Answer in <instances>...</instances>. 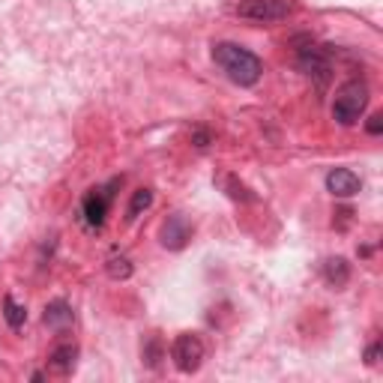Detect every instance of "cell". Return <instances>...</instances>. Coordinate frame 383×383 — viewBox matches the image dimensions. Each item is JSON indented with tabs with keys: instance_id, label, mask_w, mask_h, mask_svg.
Wrapping results in <instances>:
<instances>
[{
	"instance_id": "cell-1",
	"label": "cell",
	"mask_w": 383,
	"mask_h": 383,
	"mask_svg": "<svg viewBox=\"0 0 383 383\" xmlns=\"http://www.w3.org/2000/svg\"><path fill=\"white\" fill-rule=\"evenodd\" d=\"M212 60H216L222 66V72L234 84H239V87H252V84H258L264 75V63L258 54H252L249 48H239L234 42H219V45H212Z\"/></svg>"
},
{
	"instance_id": "cell-2",
	"label": "cell",
	"mask_w": 383,
	"mask_h": 383,
	"mask_svg": "<svg viewBox=\"0 0 383 383\" xmlns=\"http://www.w3.org/2000/svg\"><path fill=\"white\" fill-rule=\"evenodd\" d=\"M368 105V87H365V81L360 78H353L347 84H342L333 99V117L342 123V126H353L360 117H362V111Z\"/></svg>"
},
{
	"instance_id": "cell-3",
	"label": "cell",
	"mask_w": 383,
	"mask_h": 383,
	"mask_svg": "<svg viewBox=\"0 0 383 383\" xmlns=\"http://www.w3.org/2000/svg\"><path fill=\"white\" fill-rule=\"evenodd\" d=\"M293 12L291 0H239L237 4V16L246 21H258V24H269V21H281Z\"/></svg>"
},
{
	"instance_id": "cell-4",
	"label": "cell",
	"mask_w": 383,
	"mask_h": 383,
	"mask_svg": "<svg viewBox=\"0 0 383 383\" xmlns=\"http://www.w3.org/2000/svg\"><path fill=\"white\" fill-rule=\"evenodd\" d=\"M296 66L303 69V72L308 78H315V84H323L330 81L333 75V60H330V51L315 45V42H308V45H303L300 51H296Z\"/></svg>"
},
{
	"instance_id": "cell-5",
	"label": "cell",
	"mask_w": 383,
	"mask_h": 383,
	"mask_svg": "<svg viewBox=\"0 0 383 383\" xmlns=\"http://www.w3.org/2000/svg\"><path fill=\"white\" fill-rule=\"evenodd\" d=\"M171 357H174V365L180 368L183 374H192L204 362V342L198 335H192V333H183V335L174 338Z\"/></svg>"
},
{
	"instance_id": "cell-6",
	"label": "cell",
	"mask_w": 383,
	"mask_h": 383,
	"mask_svg": "<svg viewBox=\"0 0 383 383\" xmlns=\"http://www.w3.org/2000/svg\"><path fill=\"white\" fill-rule=\"evenodd\" d=\"M159 239H162V246H165V249L180 252V249L192 239V225H189V219H186V216H180V212L168 216L165 225H162V231H159Z\"/></svg>"
},
{
	"instance_id": "cell-7",
	"label": "cell",
	"mask_w": 383,
	"mask_h": 383,
	"mask_svg": "<svg viewBox=\"0 0 383 383\" xmlns=\"http://www.w3.org/2000/svg\"><path fill=\"white\" fill-rule=\"evenodd\" d=\"M117 183V180H114ZM114 183L105 189H93L87 198H84V219H87L90 228H102L105 225V216H108V204H111V189H114Z\"/></svg>"
},
{
	"instance_id": "cell-8",
	"label": "cell",
	"mask_w": 383,
	"mask_h": 383,
	"mask_svg": "<svg viewBox=\"0 0 383 383\" xmlns=\"http://www.w3.org/2000/svg\"><path fill=\"white\" fill-rule=\"evenodd\" d=\"M326 189L335 198H353L362 189V180L350 171V168H335V171L326 174Z\"/></svg>"
},
{
	"instance_id": "cell-9",
	"label": "cell",
	"mask_w": 383,
	"mask_h": 383,
	"mask_svg": "<svg viewBox=\"0 0 383 383\" xmlns=\"http://www.w3.org/2000/svg\"><path fill=\"white\" fill-rule=\"evenodd\" d=\"M75 360H78V345H72V342H63V345H58V347L48 353V365L58 374H69V372H72Z\"/></svg>"
},
{
	"instance_id": "cell-10",
	"label": "cell",
	"mask_w": 383,
	"mask_h": 383,
	"mask_svg": "<svg viewBox=\"0 0 383 383\" xmlns=\"http://www.w3.org/2000/svg\"><path fill=\"white\" fill-rule=\"evenodd\" d=\"M42 320H45V326H51V330H66V326H72V320H75L72 306H69L66 300H54V303L45 306Z\"/></svg>"
},
{
	"instance_id": "cell-11",
	"label": "cell",
	"mask_w": 383,
	"mask_h": 383,
	"mask_svg": "<svg viewBox=\"0 0 383 383\" xmlns=\"http://www.w3.org/2000/svg\"><path fill=\"white\" fill-rule=\"evenodd\" d=\"M323 279L330 288H345L350 281V264L345 258H330L323 264Z\"/></svg>"
},
{
	"instance_id": "cell-12",
	"label": "cell",
	"mask_w": 383,
	"mask_h": 383,
	"mask_svg": "<svg viewBox=\"0 0 383 383\" xmlns=\"http://www.w3.org/2000/svg\"><path fill=\"white\" fill-rule=\"evenodd\" d=\"M4 318L12 330H21V326L27 323V308L12 300V296H4Z\"/></svg>"
},
{
	"instance_id": "cell-13",
	"label": "cell",
	"mask_w": 383,
	"mask_h": 383,
	"mask_svg": "<svg viewBox=\"0 0 383 383\" xmlns=\"http://www.w3.org/2000/svg\"><path fill=\"white\" fill-rule=\"evenodd\" d=\"M150 204H153V192H150V189H138V192H132V201H129V207H126V219L135 222L141 212L150 210Z\"/></svg>"
},
{
	"instance_id": "cell-14",
	"label": "cell",
	"mask_w": 383,
	"mask_h": 383,
	"mask_svg": "<svg viewBox=\"0 0 383 383\" xmlns=\"http://www.w3.org/2000/svg\"><path fill=\"white\" fill-rule=\"evenodd\" d=\"M108 276L111 279H129L132 276V264L129 258H123V254H114V258H108Z\"/></svg>"
},
{
	"instance_id": "cell-15",
	"label": "cell",
	"mask_w": 383,
	"mask_h": 383,
	"mask_svg": "<svg viewBox=\"0 0 383 383\" xmlns=\"http://www.w3.org/2000/svg\"><path fill=\"white\" fill-rule=\"evenodd\" d=\"M159 360H162V342L156 335H150L147 345H144V362L150 368H159Z\"/></svg>"
},
{
	"instance_id": "cell-16",
	"label": "cell",
	"mask_w": 383,
	"mask_h": 383,
	"mask_svg": "<svg viewBox=\"0 0 383 383\" xmlns=\"http://www.w3.org/2000/svg\"><path fill=\"white\" fill-rule=\"evenodd\" d=\"M228 186L234 189V192H231V198H243V201H252V195L246 192V186H237V180H234V177L228 180Z\"/></svg>"
},
{
	"instance_id": "cell-17",
	"label": "cell",
	"mask_w": 383,
	"mask_h": 383,
	"mask_svg": "<svg viewBox=\"0 0 383 383\" xmlns=\"http://www.w3.org/2000/svg\"><path fill=\"white\" fill-rule=\"evenodd\" d=\"M377 360H380V342H374L372 347L365 350V362H368V365H377Z\"/></svg>"
},
{
	"instance_id": "cell-18",
	"label": "cell",
	"mask_w": 383,
	"mask_h": 383,
	"mask_svg": "<svg viewBox=\"0 0 383 383\" xmlns=\"http://www.w3.org/2000/svg\"><path fill=\"white\" fill-rule=\"evenodd\" d=\"M368 132H372V135H380V132H383V117H380V114L368 117Z\"/></svg>"
},
{
	"instance_id": "cell-19",
	"label": "cell",
	"mask_w": 383,
	"mask_h": 383,
	"mask_svg": "<svg viewBox=\"0 0 383 383\" xmlns=\"http://www.w3.org/2000/svg\"><path fill=\"white\" fill-rule=\"evenodd\" d=\"M192 141H195V147H207V144H210V132H207V129H198Z\"/></svg>"
}]
</instances>
